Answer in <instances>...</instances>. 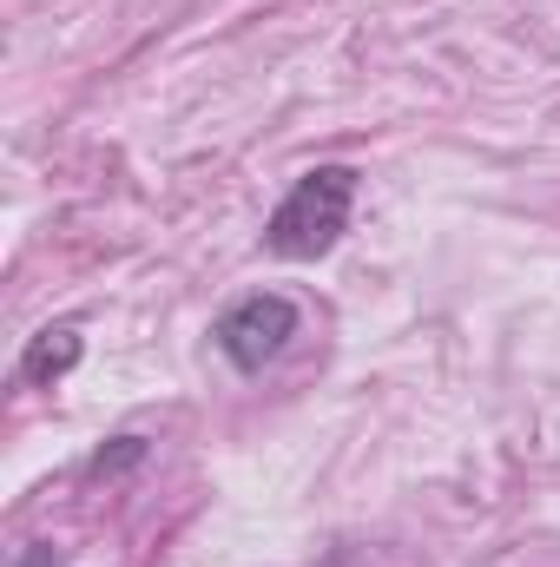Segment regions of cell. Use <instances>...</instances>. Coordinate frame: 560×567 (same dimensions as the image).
Instances as JSON below:
<instances>
[{"instance_id":"7a4b0ae2","label":"cell","mask_w":560,"mask_h":567,"mask_svg":"<svg viewBox=\"0 0 560 567\" xmlns=\"http://www.w3.org/2000/svg\"><path fill=\"white\" fill-rule=\"evenodd\" d=\"M303 330V310L283 297V290H251V297H238L218 323H211V343H218V357L238 370V377H258L265 363H278L283 343Z\"/></svg>"},{"instance_id":"6da1fadb","label":"cell","mask_w":560,"mask_h":567,"mask_svg":"<svg viewBox=\"0 0 560 567\" xmlns=\"http://www.w3.org/2000/svg\"><path fill=\"white\" fill-rule=\"evenodd\" d=\"M350 212H356V172L350 165H310L278 198V212L265 225V251L290 258V265H317L343 245Z\"/></svg>"},{"instance_id":"3957f363","label":"cell","mask_w":560,"mask_h":567,"mask_svg":"<svg viewBox=\"0 0 560 567\" xmlns=\"http://www.w3.org/2000/svg\"><path fill=\"white\" fill-rule=\"evenodd\" d=\"M80 357H86V337H80L73 323H46V330H40V337H27V350H20V383L53 390L60 377H73V370H80Z\"/></svg>"},{"instance_id":"5b68a950","label":"cell","mask_w":560,"mask_h":567,"mask_svg":"<svg viewBox=\"0 0 560 567\" xmlns=\"http://www.w3.org/2000/svg\"><path fill=\"white\" fill-rule=\"evenodd\" d=\"M13 567H60V548H53V542H27V548L13 555Z\"/></svg>"},{"instance_id":"277c9868","label":"cell","mask_w":560,"mask_h":567,"mask_svg":"<svg viewBox=\"0 0 560 567\" xmlns=\"http://www.w3.org/2000/svg\"><path fill=\"white\" fill-rule=\"evenodd\" d=\"M139 462H145V435H113L86 468H93V475H126V468H139Z\"/></svg>"}]
</instances>
